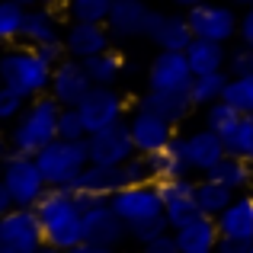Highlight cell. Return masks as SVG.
<instances>
[{"label": "cell", "mask_w": 253, "mask_h": 253, "mask_svg": "<svg viewBox=\"0 0 253 253\" xmlns=\"http://www.w3.org/2000/svg\"><path fill=\"white\" fill-rule=\"evenodd\" d=\"M109 205L116 209V215L128 224L131 241L144 244L148 237L167 231V215H164V199L157 192V183H138L125 186L116 196H109Z\"/></svg>", "instance_id": "6da1fadb"}, {"label": "cell", "mask_w": 253, "mask_h": 253, "mask_svg": "<svg viewBox=\"0 0 253 253\" xmlns=\"http://www.w3.org/2000/svg\"><path fill=\"white\" fill-rule=\"evenodd\" d=\"M36 215L42 221L45 244H51V247L71 250L84 241V209L74 189L48 186V192L36 205Z\"/></svg>", "instance_id": "7a4b0ae2"}, {"label": "cell", "mask_w": 253, "mask_h": 253, "mask_svg": "<svg viewBox=\"0 0 253 253\" xmlns=\"http://www.w3.org/2000/svg\"><path fill=\"white\" fill-rule=\"evenodd\" d=\"M58 116H61V103L51 93L29 99V106L23 109V116L10 125V151L36 157L45 144H51L58 138Z\"/></svg>", "instance_id": "3957f363"}, {"label": "cell", "mask_w": 253, "mask_h": 253, "mask_svg": "<svg viewBox=\"0 0 253 253\" xmlns=\"http://www.w3.org/2000/svg\"><path fill=\"white\" fill-rule=\"evenodd\" d=\"M51 64L42 61L32 45H10V48L0 51V74L3 84L13 86L16 93H23L26 99L45 96L51 90Z\"/></svg>", "instance_id": "277c9868"}, {"label": "cell", "mask_w": 253, "mask_h": 253, "mask_svg": "<svg viewBox=\"0 0 253 253\" xmlns=\"http://www.w3.org/2000/svg\"><path fill=\"white\" fill-rule=\"evenodd\" d=\"M39 167H42L48 186H61V189H74L81 173L90 167V151L86 141H68V138H55L36 154Z\"/></svg>", "instance_id": "5b68a950"}, {"label": "cell", "mask_w": 253, "mask_h": 253, "mask_svg": "<svg viewBox=\"0 0 253 253\" xmlns=\"http://www.w3.org/2000/svg\"><path fill=\"white\" fill-rule=\"evenodd\" d=\"M3 186L10 189L13 202L19 209H36L39 199L48 192V179L32 154L6 151L3 154Z\"/></svg>", "instance_id": "8992f818"}, {"label": "cell", "mask_w": 253, "mask_h": 253, "mask_svg": "<svg viewBox=\"0 0 253 253\" xmlns=\"http://www.w3.org/2000/svg\"><path fill=\"white\" fill-rule=\"evenodd\" d=\"M186 19H189L192 26V36L196 39H209V42H231L234 39V32L241 29V19H237V13L231 10V6L224 3H196L186 10Z\"/></svg>", "instance_id": "52a82bcc"}, {"label": "cell", "mask_w": 253, "mask_h": 253, "mask_svg": "<svg viewBox=\"0 0 253 253\" xmlns=\"http://www.w3.org/2000/svg\"><path fill=\"white\" fill-rule=\"evenodd\" d=\"M45 244V231L36 209H13L0 218V250H26L36 253Z\"/></svg>", "instance_id": "ba28073f"}, {"label": "cell", "mask_w": 253, "mask_h": 253, "mask_svg": "<svg viewBox=\"0 0 253 253\" xmlns=\"http://www.w3.org/2000/svg\"><path fill=\"white\" fill-rule=\"evenodd\" d=\"M86 151H90V164H106V167L125 164L138 154L128 122H116L109 128H99L93 135H86Z\"/></svg>", "instance_id": "9c48e42d"}, {"label": "cell", "mask_w": 253, "mask_h": 253, "mask_svg": "<svg viewBox=\"0 0 253 253\" xmlns=\"http://www.w3.org/2000/svg\"><path fill=\"white\" fill-rule=\"evenodd\" d=\"M157 192L164 199V215H167V224L173 231L183 228V224L196 221L202 215L196 202V179L179 176V179H157Z\"/></svg>", "instance_id": "30bf717a"}, {"label": "cell", "mask_w": 253, "mask_h": 253, "mask_svg": "<svg viewBox=\"0 0 253 253\" xmlns=\"http://www.w3.org/2000/svg\"><path fill=\"white\" fill-rule=\"evenodd\" d=\"M128 224L116 215V209L109 205V199H99L96 205L84 209V241L99 244V247L116 250L122 241H128Z\"/></svg>", "instance_id": "8fae6325"}, {"label": "cell", "mask_w": 253, "mask_h": 253, "mask_svg": "<svg viewBox=\"0 0 253 253\" xmlns=\"http://www.w3.org/2000/svg\"><path fill=\"white\" fill-rule=\"evenodd\" d=\"M144 39L157 45V51H186L192 45V26L186 13H161L151 10L144 23Z\"/></svg>", "instance_id": "7c38bea8"}, {"label": "cell", "mask_w": 253, "mask_h": 253, "mask_svg": "<svg viewBox=\"0 0 253 253\" xmlns=\"http://www.w3.org/2000/svg\"><path fill=\"white\" fill-rule=\"evenodd\" d=\"M77 109H81V116L86 122V131L93 135V131H99V128H109V125H116V122H125L128 103H125V96L116 90V86H93Z\"/></svg>", "instance_id": "4fadbf2b"}, {"label": "cell", "mask_w": 253, "mask_h": 253, "mask_svg": "<svg viewBox=\"0 0 253 253\" xmlns=\"http://www.w3.org/2000/svg\"><path fill=\"white\" fill-rule=\"evenodd\" d=\"M128 128H131V141H135L138 154H154V151L167 148L176 138V125L161 119L157 112L141 109V106H135V112L128 119Z\"/></svg>", "instance_id": "5bb4252c"}, {"label": "cell", "mask_w": 253, "mask_h": 253, "mask_svg": "<svg viewBox=\"0 0 253 253\" xmlns=\"http://www.w3.org/2000/svg\"><path fill=\"white\" fill-rule=\"evenodd\" d=\"M183 151H186V161H189L192 173H202V176H209V173L228 157L224 138L218 135V131H211L209 125L189 131V135L183 138Z\"/></svg>", "instance_id": "9a60e30c"}, {"label": "cell", "mask_w": 253, "mask_h": 253, "mask_svg": "<svg viewBox=\"0 0 253 253\" xmlns=\"http://www.w3.org/2000/svg\"><path fill=\"white\" fill-rule=\"evenodd\" d=\"M192 68L186 51H157L148 64V90H186L192 86Z\"/></svg>", "instance_id": "2e32d148"}, {"label": "cell", "mask_w": 253, "mask_h": 253, "mask_svg": "<svg viewBox=\"0 0 253 253\" xmlns=\"http://www.w3.org/2000/svg\"><path fill=\"white\" fill-rule=\"evenodd\" d=\"M93 86H96V84H93L86 64L77 61V58H64V61L51 71V90L48 93L61 106H81L84 96L93 90Z\"/></svg>", "instance_id": "e0dca14e"}, {"label": "cell", "mask_w": 253, "mask_h": 253, "mask_svg": "<svg viewBox=\"0 0 253 253\" xmlns=\"http://www.w3.org/2000/svg\"><path fill=\"white\" fill-rule=\"evenodd\" d=\"M61 39L64 48H68V58H77V61H86V58L112 48L109 45L112 36L106 29V23H71Z\"/></svg>", "instance_id": "ac0fdd59"}, {"label": "cell", "mask_w": 253, "mask_h": 253, "mask_svg": "<svg viewBox=\"0 0 253 253\" xmlns=\"http://www.w3.org/2000/svg\"><path fill=\"white\" fill-rule=\"evenodd\" d=\"M151 6L144 0H112L106 29L112 39H138L144 36V23H148Z\"/></svg>", "instance_id": "d6986e66"}, {"label": "cell", "mask_w": 253, "mask_h": 253, "mask_svg": "<svg viewBox=\"0 0 253 253\" xmlns=\"http://www.w3.org/2000/svg\"><path fill=\"white\" fill-rule=\"evenodd\" d=\"M138 106L148 109V112H157L161 119H167V122H173V125L186 122L189 112L196 109L186 90H148L141 99H138Z\"/></svg>", "instance_id": "ffe728a7"}, {"label": "cell", "mask_w": 253, "mask_h": 253, "mask_svg": "<svg viewBox=\"0 0 253 253\" xmlns=\"http://www.w3.org/2000/svg\"><path fill=\"white\" fill-rule=\"evenodd\" d=\"M215 224L224 237H237V241L253 244V196L250 192L234 196V202L215 218Z\"/></svg>", "instance_id": "44dd1931"}, {"label": "cell", "mask_w": 253, "mask_h": 253, "mask_svg": "<svg viewBox=\"0 0 253 253\" xmlns=\"http://www.w3.org/2000/svg\"><path fill=\"white\" fill-rule=\"evenodd\" d=\"M176 241H179V253H215L218 241H221V231H218L215 218L199 215L196 221L176 228Z\"/></svg>", "instance_id": "7402d4cb"}, {"label": "cell", "mask_w": 253, "mask_h": 253, "mask_svg": "<svg viewBox=\"0 0 253 253\" xmlns=\"http://www.w3.org/2000/svg\"><path fill=\"white\" fill-rule=\"evenodd\" d=\"M61 19H58V10L55 6H29L26 13V26H23V42L26 45H45V42H55L61 39Z\"/></svg>", "instance_id": "603a6c76"}, {"label": "cell", "mask_w": 253, "mask_h": 253, "mask_svg": "<svg viewBox=\"0 0 253 253\" xmlns=\"http://www.w3.org/2000/svg\"><path fill=\"white\" fill-rule=\"evenodd\" d=\"M151 164V179H179V176H189L192 167L186 161V151H183V138H173L167 148L154 151V154H144Z\"/></svg>", "instance_id": "cb8c5ba5"}, {"label": "cell", "mask_w": 253, "mask_h": 253, "mask_svg": "<svg viewBox=\"0 0 253 253\" xmlns=\"http://www.w3.org/2000/svg\"><path fill=\"white\" fill-rule=\"evenodd\" d=\"M228 55L221 42H209V39H192V45L186 48L192 74H215V71H228Z\"/></svg>", "instance_id": "d4e9b609"}, {"label": "cell", "mask_w": 253, "mask_h": 253, "mask_svg": "<svg viewBox=\"0 0 253 253\" xmlns=\"http://www.w3.org/2000/svg\"><path fill=\"white\" fill-rule=\"evenodd\" d=\"M234 196H237L234 189H228L224 183H218V179H211V176H202L196 183V202H199V209H202V215H209V218L221 215V211L234 202Z\"/></svg>", "instance_id": "484cf974"}, {"label": "cell", "mask_w": 253, "mask_h": 253, "mask_svg": "<svg viewBox=\"0 0 253 253\" xmlns=\"http://www.w3.org/2000/svg\"><path fill=\"white\" fill-rule=\"evenodd\" d=\"M209 176L218 179V183H224L228 189H234L237 196H241V192H250V186H253V164H247L244 157L228 154Z\"/></svg>", "instance_id": "4316f807"}, {"label": "cell", "mask_w": 253, "mask_h": 253, "mask_svg": "<svg viewBox=\"0 0 253 253\" xmlns=\"http://www.w3.org/2000/svg\"><path fill=\"white\" fill-rule=\"evenodd\" d=\"M84 64H86V71H90V77H93L96 86H112L125 71V58H122V51H116V48L99 51V55L86 58Z\"/></svg>", "instance_id": "83f0119b"}, {"label": "cell", "mask_w": 253, "mask_h": 253, "mask_svg": "<svg viewBox=\"0 0 253 253\" xmlns=\"http://www.w3.org/2000/svg\"><path fill=\"white\" fill-rule=\"evenodd\" d=\"M231 81V74L228 71H215V74H199V77H192V86H189V99H192V106H211V103H218V99L224 96V86H228Z\"/></svg>", "instance_id": "f1b7e54d"}, {"label": "cell", "mask_w": 253, "mask_h": 253, "mask_svg": "<svg viewBox=\"0 0 253 253\" xmlns=\"http://www.w3.org/2000/svg\"><path fill=\"white\" fill-rule=\"evenodd\" d=\"M26 13H29V6L16 3V0H0V42L3 45H13L23 39Z\"/></svg>", "instance_id": "f546056e"}, {"label": "cell", "mask_w": 253, "mask_h": 253, "mask_svg": "<svg viewBox=\"0 0 253 253\" xmlns=\"http://www.w3.org/2000/svg\"><path fill=\"white\" fill-rule=\"evenodd\" d=\"M237 122H241V112H237L228 99H218V103L205 106V125H209L211 131H218L221 138H228Z\"/></svg>", "instance_id": "4dcf8cb0"}, {"label": "cell", "mask_w": 253, "mask_h": 253, "mask_svg": "<svg viewBox=\"0 0 253 253\" xmlns=\"http://www.w3.org/2000/svg\"><path fill=\"white\" fill-rule=\"evenodd\" d=\"M71 23H106L112 10V0H68Z\"/></svg>", "instance_id": "1f68e13d"}, {"label": "cell", "mask_w": 253, "mask_h": 253, "mask_svg": "<svg viewBox=\"0 0 253 253\" xmlns=\"http://www.w3.org/2000/svg\"><path fill=\"white\" fill-rule=\"evenodd\" d=\"M221 99H228L241 116H253V74L231 77L228 86H224V96Z\"/></svg>", "instance_id": "d6a6232c"}, {"label": "cell", "mask_w": 253, "mask_h": 253, "mask_svg": "<svg viewBox=\"0 0 253 253\" xmlns=\"http://www.w3.org/2000/svg\"><path fill=\"white\" fill-rule=\"evenodd\" d=\"M224 144H228V154L244 157L247 164H253V116H241L234 131L224 138Z\"/></svg>", "instance_id": "836d02e7"}, {"label": "cell", "mask_w": 253, "mask_h": 253, "mask_svg": "<svg viewBox=\"0 0 253 253\" xmlns=\"http://www.w3.org/2000/svg\"><path fill=\"white\" fill-rule=\"evenodd\" d=\"M86 122L81 116L77 106H61V116H58V138H68V141H86Z\"/></svg>", "instance_id": "e575fe53"}, {"label": "cell", "mask_w": 253, "mask_h": 253, "mask_svg": "<svg viewBox=\"0 0 253 253\" xmlns=\"http://www.w3.org/2000/svg\"><path fill=\"white\" fill-rule=\"evenodd\" d=\"M26 106H29V99H26L23 93H16L13 86H3V90H0V125H13L23 116Z\"/></svg>", "instance_id": "d590c367"}, {"label": "cell", "mask_w": 253, "mask_h": 253, "mask_svg": "<svg viewBox=\"0 0 253 253\" xmlns=\"http://www.w3.org/2000/svg\"><path fill=\"white\" fill-rule=\"evenodd\" d=\"M141 253H179L176 231H173V228H167V231H161V234L148 237V241L141 244Z\"/></svg>", "instance_id": "8d00e7d4"}, {"label": "cell", "mask_w": 253, "mask_h": 253, "mask_svg": "<svg viewBox=\"0 0 253 253\" xmlns=\"http://www.w3.org/2000/svg\"><path fill=\"white\" fill-rule=\"evenodd\" d=\"M228 74L231 77H241V74H253V48L241 45L228 55Z\"/></svg>", "instance_id": "74e56055"}, {"label": "cell", "mask_w": 253, "mask_h": 253, "mask_svg": "<svg viewBox=\"0 0 253 253\" xmlns=\"http://www.w3.org/2000/svg\"><path fill=\"white\" fill-rule=\"evenodd\" d=\"M32 48L42 55V61H48L51 68H58V64L68 58V48H64V39H55V42H45V45H32Z\"/></svg>", "instance_id": "f35d334b"}, {"label": "cell", "mask_w": 253, "mask_h": 253, "mask_svg": "<svg viewBox=\"0 0 253 253\" xmlns=\"http://www.w3.org/2000/svg\"><path fill=\"white\" fill-rule=\"evenodd\" d=\"M215 253H250V244L247 241H237V237H224L218 241V250Z\"/></svg>", "instance_id": "ab89813d"}, {"label": "cell", "mask_w": 253, "mask_h": 253, "mask_svg": "<svg viewBox=\"0 0 253 253\" xmlns=\"http://www.w3.org/2000/svg\"><path fill=\"white\" fill-rule=\"evenodd\" d=\"M237 36H241V45L253 48V10H247L241 16V29H237Z\"/></svg>", "instance_id": "60d3db41"}, {"label": "cell", "mask_w": 253, "mask_h": 253, "mask_svg": "<svg viewBox=\"0 0 253 253\" xmlns=\"http://www.w3.org/2000/svg\"><path fill=\"white\" fill-rule=\"evenodd\" d=\"M16 209V202H13V196H10V189L3 186V179H0V218L6 215V211H13Z\"/></svg>", "instance_id": "b9f144b4"}, {"label": "cell", "mask_w": 253, "mask_h": 253, "mask_svg": "<svg viewBox=\"0 0 253 253\" xmlns=\"http://www.w3.org/2000/svg\"><path fill=\"white\" fill-rule=\"evenodd\" d=\"M68 253H116L112 247H99V244H86V241H81L77 247H71Z\"/></svg>", "instance_id": "7bdbcfd3"}, {"label": "cell", "mask_w": 253, "mask_h": 253, "mask_svg": "<svg viewBox=\"0 0 253 253\" xmlns=\"http://www.w3.org/2000/svg\"><path fill=\"white\" fill-rule=\"evenodd\" d=\"M36 253H68V250H61V247H51V244H42Z\"/></svg>", "instance_id": "ee69618b"}, {"label": "cell", "mask_w": 253, "mask_h": 253, "mask_svg": "<svg viewBox=\"0 0 253 253\" xmlns=\"http://www.w3.org/2000/svg\"><path fill=\"white\" fill-rule=\"evenodd\" d=\"M176 6H183V10H189V6H196V3H205V0H173Z\"/></svg>", "instance_id": "f6af8a7d"}, {"label": "cell", "mask_w": 253, "mask_h": 253, "mask_svg": "<svg viewBox=\"0 0 253 253\" xmlns=\"http://www.w3.org/2000/svg\"><path fill=\"white\" fill-rule=\"evenodd\" d=\"M42 3H45V6H55V10H58V6H68V0H42Z\"/></svg>", "instance_id": "bcb514c9"}, {"label": "cell", "mask_w": 253, "mask_h": 253, "mask_svg": "<svg viewBox=\"0 0 253 253\" xmlns=\"http://www.w3.org/2000/svg\"><path fill=\"white\" fill-rule=\"evenodd\" d=\"M6 144H10V141H6V138H3V128H0V157L6 154Z\"/></svg>", "instance_id": "7dc6e473"}, {"label": "cell", "mask_w": 253, "mask_h": 253, "mask_svg": "<svg viewBox=\"0 0 253 253\" xmlns=\"http://www.w3.org/2000/svg\"><path fill=\"white\" fill-rule=\"evenodd\" d=\"M16 3H23V6H39L42 0H16Z\"/></svg>", "instance_id": "c3c4849f"}, {"label": "cell", "mask_w": 253, "mask_h": 253, "mask_svg": "<svg viewBox=\"0 0 253 253\" xmlns=\"http://www.w3.org/2000/svg\"><path fill=\"white\" fill-rule=\"evenodd\" d=\"M0 179H3V157H0Z\"/></svg>", "instance_id": "681fc988"}, {"label": "cell", "mask_w": 253, "mask_h": 253, "mask_svg": "<svg viewBox=\"0 0 253 253\" xmlns=\"http://www.w3.org/2000/svg\"><path fill=\"white\" fill-rule=\"evenodd\" d=\"M0 253H26V250H0Z\"/></svg>", "instance_id": "f907efd6"}, {"label": "cell", "mask_w": 253, "mask_h": 253, "mask_svg": "<svg viewBox=\"0 0 253 253\" xmlns=\"http://www.w3.org/2000/svg\"><path fill=\"white\" fill-rule=\"evenodd\" d=\"M234 3H247V6H250V3H253V0H234Z\"/></svg>", "instance_id": "816d5d0a"}, {"label": "cell", "mask_w": 253, "mask_h": 253, "mask_svg": "<svg viewBox=\"0 0 253 253\" xmlns=\"http://www.w3.org/2000/svg\"><path fill=\"white\" fill-rule=\"evenodd\" d=\"M3 86H6V84H3V74H0V90H3Z\"/></svg>", "instance_id": "f5cc1de1"}, {"label": "cell", "mask_w": 253, "mask_h": 253, "mask_svg": "<svg viewBox=\"0 0 253 253\" xmlns=\"http://www.w3.org/2000/svg\"><path fill=\"white\" fill-rule=\"evenodd\" d=\"M250 196H253V186H250Z\"/></svg>", "instance_id": "db71d44e"}, {"label": "cell", "mask_w": 253, "mask_h": 253, "mask_svg": "<svg viewBox=\"0 0 253 253\" xmlns=\"http://www.w3.org/2000/svg\"><path fill=\"white\" fill-rule=\"evenodd\" d=\"M250 253H253V244H250Z\"/></svg>", "instance_id": "11a10c76"}, {"label": "cell", "mask_w": 253, "mask_h": 253, "mask_svg": "<svg viewBox=\"0 0 253 253\" xmlns=\"http://www.w3.org/2000/svg\"><path fill=\"white\" fill-rule=\"evenodd\" d=\"M250 10H253V3H250Z\"/></svg>", "instance_id": "9f6ffc18"}, {"label": "cell", "mask_w": 253, "mask_h": 253, "mask_svg": "<svg viewBox=\"0 0 253 253\" xmlns=\"http://www.w3.org/2000/svg\"><path fill=\"white\" fill-rule=\"evenodd\" d=\"M0 45H3V42H0Z\"/></svg>", "instance_id": "6f0895ef"}, {"label": "cell", "mask_w": 253, "mask_h": 253, "mask_svg": "<svg viewBox=\"0 0 253 253\" xmlns=\"http://www.w3.org/2000/svg\"><path fill=\"white\" fill-rule=\"evenodd\" d=\"M138 253H141V250H138Z\"/></svg>", "instance_id": "680465c9"}]
</instances>
